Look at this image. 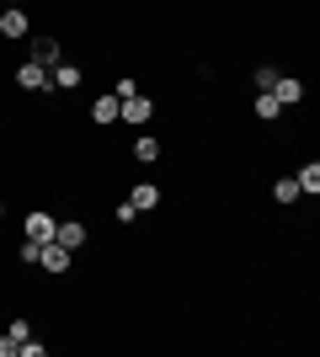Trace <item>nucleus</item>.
Listing matches in <instances>:
<instances>
[{
    "instance_id": "a211bd4d",
    "label": "nucleus",
    "mask_w": 320,
    "mask_h": 357,
    "mask_svg": "<svg viewBox=\"0 0 320 357\" xmlns=\"http://www.w3.org/2000/svg\"><path fill=\"white\" fill-rule=\"evenodd\" d=\"M16 261H22V267H38V245H32V240H22V245H16Z\"/></svg>"
},
{
    "instance_id": "f03ea898",
    "label": "nucleus",
    "mask_w": 320,
    "mask_h": 357,
    "mask_svg": "<svg viewBox=\"0 0 320 357\" xmlns=\"http://www.w3.org/2000/svg\"><path fill=\"white\" fill-rule=\"evenodd\" d=\"M128 208L134 213H155L160 208V187H155V181H139L134 192H128Z\"/></svg>"
},
{
    "instance_id": "39448f33",
    "label": "nucleus",
    "mask_w": 320,
    "mask_h": 357,
    "mask_svg": "<svg viewBox=\"0 0 320 357\" xmlns=\"http://www.w3.org/2000/svg\"><path fill=\"white\" fill-rule=\"evenodd\" d=\"M54 229H59V224H54V213H27V240L32 245H48V240H54Z\"/></svg>"
},
{
    "instance_id": "aec40b11",
    "label": "nucleus",
    "mask_w": 320,
    "mask_h": 357,
    "mask_svg": "<svg viewBox=\"0 0 320 357\" xmlns=\"http://www.w3.org/2000/svg\"><path fill=\"white\" fill-rule=\"evenodd\" d=\"M16 352H22V347H16L11 336H0V357H16Z\"/></svg>"
},
{
    "instance_id": "423d86ee",
    "label": "nucleus",
    "mask_w": 320,
    "mask_h": 357,
    "mask_svg": "<svg viewBox=\"0 0 320 357\" xmlns=\"http://www.w3.org/2000/svg\"><path fill=\"white\" fill-rule=\"evenodd\" d=\"M150 112H155V102H144V96H128V102H118V118L123 123H150Z\"/></svg>"
},
{
    "instance_id": "1a4fd4ad",
    "label": "nucleus",
    "mask_w": 320,
    "mask_h": 357,
    "mask_svg": "<svg viewBox=\"0 0 320 357\" xmlns=\"http://www.w3.org/2000/svg\"><path fill=\"white\" fill-rule=\"evenodd\" d=\"M267 96H273L277 107H289V102H299V96H305V86H299V80H289V75H277V86L267 91Z\"/></svg>"
},
{
    "instance_id": "4468645a",
    "label": "nucleus",
    "mask_w": 320,
    "mask_h": 357,
    "mask_svg": "<svg viewBox=\"0 0 320 357\" xmlns=\"http://www.w3.org/2000/svg\"><path fill=\"white\" fill-rule=\"evenodd\" d=\"M294 197H299L294 176H277V181H273V203H294Z\"/></svg>"
},
{
    "instance_id": "2eb2a0df",
    "label": "nucleus",
    "mask_w": 320,
    "mask_h": 357,
    "mask_svg": "<svg viewBox=\"0 0 320 357\" xmlns=\"http://www.w3.org/2000/svg\"><path fill=\"white\" fill-rule=\"evenodd\" d=\"M251 107H257V118H261V123H273L277 112H283V107H277L273 96H257V102H251Z\"/></svg>"
},
{
    "instance_id": "f8f14e48",
    "label": "nucleus",
    "mask_w": 320,
    "mask_h": 357,
    "mask_svg": "<svg viewBox=\"0 0 320 357\" xmlns=\"http://www.w3.org/2000/svg\"><path fill=\"white\" fill-rule=\"evenodd\" d=\"M294 187L315 197V192H320V165H315V160H310V165H299V176H294Z\"/></svg>"
},
{
    "instance_id": "9b49d317",
    "label": "nucleus",
    "mask_w": 320,
    "mask_h": 357,
    "mask_svg": "<svg viewBox=\"0 0 320 357\" xmlns=\"http://www.w3.org/2000/svg\"><path fill=\"white\" fill-rule=\"evenodd\" d=\"M91 118H96V128L118 123V96H96V102H91Z\"/></svg>"
},
{
    "instance_id": "7ed1b4c3",
    "label": "nucleus",
    "mask_w": 320,
    "mask_h": 357,
    "mask_svg": "<svg viewBox=\"0 0 320 357\" xmlns=\"http://www.w3.org/2000/svg\"><path fill=\"white\" fill-rule=\"evenodd\" d=\"M70 261H75V256L64 251V245H54V240L38 245V267H43V272H70Z\"/></svg>"
},
{
    "instance_id": "dca6fc26",
    "label": "nucleus",
    "mask_w": 320,
    "mask_h": 357,
    "mask_svg": "<svg viewBox=\"0 0 320 357\" xmlns=\"http://www.w3.org/2000/svg\"><path fill=\"white\" fill-rule=\"evenodd\" d=\"M273 86H277V70H273V64H257V91L267 96Z\"/></svg>"
},
{
    "instance_id": "6ab92c4d",
    "label": "nucleus",
    "mask_w": 320,
    "mask_h": 357,
    "mask_svg": "<svg viewBox=\"0 0 320 357\" xmlns=\"http://www.w3.org/2000/svg\"><path fill=\"white\" fill-rule=\"evenodd\" d=\"M16 357H54V352H48L43 342H27V347H22V352H16Z\"/></svg>"
},
{
    "instance_id": "f257e3e1",
    "label": "nucleus",
    "mask_w": 320,
    "mask_h": 357,
    "mask_svg": "<svg viewBox=\"0 0 320 357\" xmlns=\"http://www.w3.org/2000/svg\"><path fill=\"white\" fill-rule=\"evenodd\" d=\"M54 245H64V251L75 256L80 245H86V224H80V219H64L59 229H54Z\"/></svg>"
},
{
    "instance_id": "9d476101",
    "label": "nucleus",
    "mask_w": 320,
    "mask_h": 357,
    "mask_svg": "<svg viewBox=\"0 0 320 357\" xmlns=\"http://www.w3.org/2000/svg\"><path fill=\"white\" fill-rule=\"evenodd\" d=\"M48 86L75 91V86H80V64H54V70H48Z\"/></svg>"
},
{
    "instance_id": "ddd939ff",
    "label": "nucleus",
    "mask_w": 320,
    "mask_h": 357,
    "mask_svg": "<svg viewBox=\"0 0 320 357\" xmlns=\"http://www.w3.org/2000/svg\"><path fill=\"white\" fill-rule=\"evenodd\" d=\"M134 160H160V139H150V134H134Z\"/></svg>"
},
{
    "instance_id": "412c9836",
    "label": "nucleus",
    "mask_w": 320,
    "mask_h": 357,
    "mask_svg": "<svg viewBox=\"0 0 320 357\" xmlns=\"http://www.w3.org/2000/svg\"><path fill=\"white\" fill-rule=\"evenodd\" d=\"M0 213H6V203H0Z\"/></svg>"
},
{
    "instance_id": "0eeeda50",
    "label": "nucleus",
    "mask_w": 320,
    "mask_h": 357,
    "mask_svg": "<svg viewBox=\"0 0 320 357\" xmlns=\"http://www.w3.org/2000/svg\"><path fill=\"white\" fill-rule=\"evenodd\" d=\"M32 64H43V70L64 64V59H59V43H54V38H32Z\"/></svg>"
},
{
    "instance_id": "f3484780",
    "label": "nucleus",
    "mask_w": 320,
    "mask_h": 357,
    "mask_svg": "<svg viewBox=\"0 0 320 357\" xmlns=\"http://www.w3.org/2000/svg\"><path fill=\"white\" fill-rule=\"evenodd\" d=\"M6 336H11L16 347H27V342H32V326H27V320H11V331H6Z\"/></svg>"
},
{
    "instance_id": "6e6552de",
    "label": "nucleus",
    "mask_w": 320,
    "mask_h": 357,
    "mask_svg": "<svg viewBox=\"0 0 320 357\" xmlns=\"http://www.w3.org/2000/svg\"><path fill=\"white\" fill-rule=\"evenodd\" d=\"M16 86H22V91H43L48 86V70H43V64H22V70H16Z\"/></svg>"
},
{
    "instance_id": "20e7f679",
    "label": "nucleus",
    "mask_w": 320,
    "mask_h": 357,
    "mask_svg": "<svg viewBox=\"0 0 320 357\" xmlns=\"http://www.w3.org/2000/svg\"><path fill=\"white\" fill-rule=\"evenodd\" d=\"M0 38H11V43H16V38H32L27 11H16V6H11V11H0Z\"/></svg>"
}]
</instances>
